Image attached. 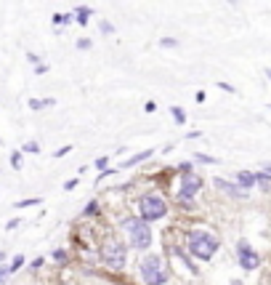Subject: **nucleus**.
Instances as JSON below:
<instances>
[{"mask_svg":"<svg viewBox=\"0 0 271 285\" xmlns=\"http://www.w3.org/2000/svg\"><path fill=\"white\" fill-rule=\"evenodd\" d=\"M120 229H123V240L128 243V248H133V251H146L155 240V235H152V224L144 221L141 216H125L120 221Z\"/></svg>","mask_w":271,"mask_h":285,"instance_id":"obj_1","label":"nucleus"},{"mask_svg":"<svg viewBox=\"0 0 271 285\" xmlns=\"http://www.w3.org/2000/svg\"><path fill=\"white\" fill-rule=\"evenodd\" d=\"M221 248V240L216 232L207 229H189L186 232V251H189L192 258L197 261H210Z\"/></svg>","mask_w":271,"mask_h":285,"instance_id":"obj_2","label":"nucleus"},{"mask_svg":"<svg viewBox=\"0 0 271 285\" xmlns=\"http://www.w3.org/2000/svg\"><path fill=\"white\" fill-rule=\"evenodd\" d=\"M99 258H101V264H107L114 272L125 269V264H128V243L114 232L104 235L101 248H99Z\"/></svg>","mask_w":271,"mask_h":285,"instance_id":"obj_3","label":"nucleus"},{"mask_svg":"<svg viewBox=\"0 0 271 285\" xmlns=\"http://www.w3.org/2000/svg\"><path fill=\"white\" fill-rule=\"evenodd\" d=\"M138 275L144 285H168L170 282V269L165 264L160 253H144L138 258Z\"/></svg>","mask_w":271,"mask_h":285,"instance_id":"obj_4","label":"nucleus"},{"mask_svg":"<svg viewBox=\"0 0 271 285\" xmlns=\"http://www.w3.org/2000/svg\"><path fill=\"white\" fill-rule=\"evenodd\" d=\"M138 216L149 224L162 221L168 216V203H165V197H160L157 192H144L138 197Z\"/></svg>","mask_w":271,"mask_h":285,"instance_id":"obj_5","label":"nucleus"},{"mask_svg":"<svg viewBox=\"0 0 271 285\" xmlns=\"http://www.w3.org/2000/svg\"><path fill=\"white\" fill-rule=\"evenodd\" d=\"M199 189H202L199 173H181V187H178V192H175V200H178L184 208H192Z\"/></svg>","mask_w":271,"mask_h":285,"instance_id":"obj_6","label":"nucleus"},{"mask_svg":"<svg viewBox=\"0 0 271 285\" xmlns=\"http://www.w3.org/2000/svg\"><path fill=\"white\" fill-rule=\"evenodd\" d=\"M237 264H239L245 272H255L258 267H261V256H258V251L245 240V237L237 243Z\"/></svg>","mask_w":271,"mask_h":285,"instance_id":"obj_7","label":"nucleus"},{"mask_svg":"<svg viewBox=\"0 0 271 285\" xmlns=\"http://www.w3.org/2000/svg\"><path fill=\"white\" fill-rule=\"evenodd\" d=\"M213 187H216V189H221L223 195L234 197V200H247V197H250V195H247V189L237 187L234 182H226V179H213Z\"/></svg>","mask_w":271,"mask_h":285,"instance_id":"obj_8","label":"nucleus"},{"mask_svg":"<svg viewBox=\"0 0 271 285\" xmlns=\"http://www.w3.org/2000/svg\"><path fill=\"white\" fill-rule=\"evenodd\" d=\"M152 155H155V149H141V152H136L133 158H125V160L120 163V168H136V165H141L144 160H149Z\"/></svg>","mask_w":271,"mask_h":285,"instance_id":"obj_9","label":"nucleus"},{"mask_svg":"<svg viewBox=\"0 0 271 285\" xmlns=\"http://www.w3.org/2000/svg\"><path fill=\"white\" fill-rule=\"evenodd\" d=\"M234 184L250 192V189L255 187V173L253 171H237V173H234Z\"/></svg>","mask_w":271,"mask_h":285,"instance_id":"obj_10","label":"nucleus"},{"mask_svg":"<svg viewBox=\"0 0 271 285\" xmlns=\"http://www.w3.org/2000/svg\"><path fill=\"white\" fill-rule=\"evenodd\" d=\"M72 14H75V21H77V24H80V27H85V24H88V19L93 16V8H88V6H77Z\"/></svg>","mask_w":271,"mask_h":285,"instance_id":"obj_11","label":"nucleus"},{"mask_svg":"<svg viewBox=\"0 0 271 285\" xmlns=\"http://www.w3.org/2000/svg\"><path fill=\"white\" fill-rule=\"evenodd\" d=\"M255 187H261L263 192H268L271 189V173L268 171H258L255 173Z\"/></svg>","mask_w":271,"mask_h":285,"instance_id":"obj_12","label":"nucleus"},{"mask_svg":"<svg viewBox=\"0 0 271 285\" xmlns=\"http://www.w3.org/2000/svg\"><path fill=\"white\" fill-rule=\"evenodd\" d=\"M27 107H29V110H35V112H40L43 107H56V99H29Z\"/></svg>","mask_w":271,"mask_h":285,"instance_id":"obj_13","label":"nucleus"},{"mask_svg":"<svg viewBox=\"0 0 271 285\" xmlns=\"http://www.w3.org/2000/svg\"><path fill=\"white\" fill-rule=\"evenodd\" d=\"M99 213H101V205H99V200H91V203H88L85 208H82V216H85V219H96Z\"/></svg>","mask_w":271,"mask_h":285,"instance_id":"obj_14","label":"nucleus"},{"mask_svg":"<svg viewBox=\"0 0 271 285\" xmlns=\"http://www.w3.org/2000/svg\"><path fill=\"white\" fill-rule=\"evenodd\" d=\"M43 203V200L40 197H27V200H16V203H14V208L16 211H24V208H32V205H40Z\"/></svg>","mask_w":271,"mask_h":285,"instance_id":"obj_15","label":"nucleus"},{"mask_svg":"<svg viewBox=\"0 0 271 285\" xmlns=\"http://www.w3.org/2000/svg\"><path fill=\"white\" fill-rule=\"evenodd\" d=\"M192 160H194V163H202V165H216V163H218V158H213V155H202V152H194Z\"/></svg>","mask_w":271,"mask_h":285,"instance_id":"obj_16","label":"nucleus"},{"mask_svg":"<svg viewBox=\"0 0 271 285\" xmlns=\"http://www.w3.org/2000/svg\"><path fill=\"white\" fill-rule=\"evenodd\" d=\"M24 264H27V258L21 256V253H16V256H14V261H11V264H8V272H11V275H14V272H19V269L24 267Z\"/></svg>","mask_w":271,"mask_h":285,"instance_id":"obj_17","label":"nucleus"},{"mask_svg":"<svg viewBox=\"0 0 271 285\" xmlns=\"http://www.w3.org/2000/svg\"><path fill=\"white\" fill-rule=\"evenodd\" d=\"M21 165H24V158H21V149L11 152V168H14V171H21Z\"/></svg>","mask_w":271,"mask_h":285,"instance_id":"obj_18","label":"nucleus"},{"mask_svg":"<svg viewBox=\"0 0 271 285\" xmlns=\"http://www.w3.org/2000/svg\"><path fill=\"white\" fill-rule=\"evenodd\" d=\"M170 115H173V120L178 123V125H184V123H186V112H184V107H170Z\"/></svg>","mask_w":271,"mask_h":285,"instance_id":"obj_19","label":"nucleus"},{"mask_svg":"<svg viewBox=\"0 0 271 285\" xmlns=\"http://www.w3.org/2000/svg\"><path fill=\"white\" fill-rule=\"evenodd\" d=\"M51 258L56 261V264H67V261H69V253L64 251V248H56V251L51 253Z\"/></svg>","mask_w":271,"mask_h":285,"instance_id":"obj_20","label":"nucleus"},{"mask_svg":"<svg viewBox=\"0 0 271 285\" xmlns=\"http://www.w3.org/2000/svg\"><path fill=\"white\" fill-rule=\"evenodd\" d=\"M21 152H29V155H40V144H38V141H27V144H21Z\"/></svg>","mask_w":271,"mask_h":285,"instance_id":"obj_21","label":"nucleus"},{"mask_svg":"<svg viewBox=\"0 0 271 285\" xmlns=\"http://www.w3.org/2000/svg\"><path fill=\"white\" fill-rule=\"evenodd\" d=\"M91 45H93V40H91V38H77V43H75V48H77V51H88V48H91Z\"/></svg>","mask_w":271,"mask_h":285,"instance_id":"obj_22","label":"nucleus"},{"mask_svg":"<svg viewBox=\"0 0 271 285\" xmlns=\"http://www.w3.org/2000/svg\"><path fill=\"white\" fill-rule=\"evenodd\" d=\"M99 30H101V35H114V24H112V21H101Z\"/></svg>","mask_w":271,"mask_h":285,"instance_id":"obj_23","label":"nucleus"},{"mask_svg":"<svg viewBox=\"0 0 271 285\" xmlns=\"http://www.w3.org/2000/svg\"><path fill=\"white\" fill-rule=\"evenodd\" d=\"M69 152H72V144H64V147H58V149L53 152V158L58 160V158H64V155H69Z\"/></svg>","mask_w":271,"mask_h":285,"instance_id":"obj_24","label":"nucleus"},{"mask_svg":"<svg viewBox=\"0 0 271 285\" xmlns=\"http://www.w3.org/2000/svg\"><path fill=\"white\" fill-rule=\"evenodd\" d=\"M175 45H178V40H175V38H162L160 40V48H175Z\"/></svg>","mask_w":271,"mask_h":285,"instance_id":"obj_25","label":"nucleus"},{"mask_svg":"<svg viewBox=\"0 0 271 285\" xmlns=\"http://www.w3.org/2000/svg\"><path fill=\"white\" fill-rule=\"evenodd\" d=\"M175 173H194V163H181L175 168Z\"/></svg>","mask_w":271,"mask_h":285,"instance_id":"obj_26","label":"nucleus"},{"mask_svg":"<svg viewBox=\"0 0 271 285\" xmlns=\"http://www.w3.org/2000/svg\"><path fill=\"white\" fill-rule=\"evenodd\" d=\"M11 277V272H8V264H0V285H6Z\"/></svg>","mask_w":271,"mask_h":285,"instance_id":"obj_27","label":"nucleus"},{"mask_svg":"<svg viewBox=\"0 0 271 285\" xmlns=\"http://www.w3.org/2000/svg\"><path fill=\"white\" fill-rule=\"evenodd\" d=\"M96 168H99V171H107V168H109V158L101 155V158L96 160Z\"/></svg>","mask_w":271,"mask_h":285,"instance_id":"obj_28","label":"nucleus"},{"mask_svg":"<svg viewBox=\"0 0 271 285\" xmlns=\"http://www.w3.org/2000/svg\"><path fill=\"white\" fill-rule=\"evenodd\" d=\"M45 72H48V64H35V75H45Z\"/></svg>","mask_w":271,"mask_h":285,"instance_id":"obj_29","label":"nucleus"},{"mask_svg":"<svg viewBox=\"0 0 271 285\" xmlns=\"http://www.w3.org/2000/svg\"><path fill=\"white\" fill-rule=\"evenodd\" d=\"M72 21H75V14H64V16H62V24H64V27H69Z\"/></svg>","mask_w":271,"mask_h":285,"instance_id":"obj_30","label":"nucleus"},{"mask_svg":"<svg viewBox=\"0 0 271 285\" xmlns=\"http://www.w3.org/2000/svg\"><path fill=\"white\" fill-rule=\"evenodd\" d=\"M218 88H221V91H226V93H234V91H237L234 86H229V83H223V80L218 83Z\"/></svg>","mask_w":271,"mask_h":285,"instance_id":"obj_31","label":"nucleus"},{"mask_svg":"<svg viewBox=\"0 0 271 285\" xmlns=\"http://www.w3.org/2000/svg\"><path fill=\"white\" fill-rule=\"evenodd\" d=\"M144 112H149V115L157 112V104H155V101H146V104H144Z\"/></svg>","mask_w":271,"mask_h":285,"instance_id":"obj_32","label":"nucleus"},{"mask_svg":"<svg viewBox=\"0 0 271 285\" xmlns=\"http://www.w3.org/2000/svg\"><path fill=\"white\" fill-rule=\"evenodd\" d=\"M75 187H77V179H69V182H64V189H67V192H72Z\"/></svg>","mask_w":271,"mask_h":285,"instance_id":"obj_33","label":"nucleus"},{"mask_svg":"<svg viewBox=\"0 0 271 285\" xmlns=\"http://www.w3.org/2000/svg\"><path fill=\"white\" fill-rule=\"evenodd\" d=\"M19 224H21V219H11V221L6 224V229H16V227H19Z\"/></svg>","mask_w":271,"mask_h":285,"instance_id":"obj_34","label":"nucleus"},{"mask_svg":"<svg viewBox=\"0 0 271 285\" xmlns=\"http://www.w3.org/2000/svg\"><path fill=\"white\" fill-rule=\"evenodd\" d=\"M43 264H45V258H43V256H40V258H35V261H32V269H40Z\"/></svg>","mask_w":271,"mask_h":285,"instance_id":"obj_35","label":"nucleus"},{"mask_svg":"<svg viewBox=\"0 0 271 285\" xmlns=\"http://www.w3.org/2000/svg\"><path fill=\"white\" fill-rule=\"evenodd\" d=\"M202 134H199V131H189V134H186V139H199Z\"/></svg>","mask_w":271,"mask_h":285,"instance_id":"obj_36","label":"nucleus"},{"mask_svg":"<svg viewBox=\"0 0 271 285\" xmlns=\"http://www.w3.org/2000/svg\"><path fill=\"white\" fill-rule=\"evenodd\" d=\"M6 258H8V256H6V251H0V264H6Z\"/></svg>","mask_w":271,"mask_h":285,"instance_id":"obj_37","label":"nucleus"},{"mask_svg":"<svg viewBox=\"0 0 271 285\" xmlns=\"http://www.w3.org/2000/svg\"><path fill=\"white\" fill-rule=\"evenodd\" d=\"M229 285H242V280H231Z\"/></svg>","mask_w":271,"mask_h":285,"instance_id":"obj_38","label":"nucleus"},{"mask_svg":"<svg viewBox=\"0 0 271 285\" xmlns=\"http://www.w3.org/2000/svg\"><path fill=\"white\" fill-rule=\"evenodd\" d=\"M266 77L271 80V67H266Z\"/></svg>","mask_w":271,"mask_h":285,"instance_id":"obj_39","label":"nucleus"},{"mask_svg":"<svg viewBox=\"0 0 271 285\" xmlns=\"http://www.w3.org/2000/svg\"><path fill=\"white\" fill-rule=\"evenodd\" d=\"M229 3H231V6H237V3H239V0H229Z\"/></svg>","mask_w":271,"mask_h":285,"instance_id":"obj_40","label":"nucleus"}]
</instances>
